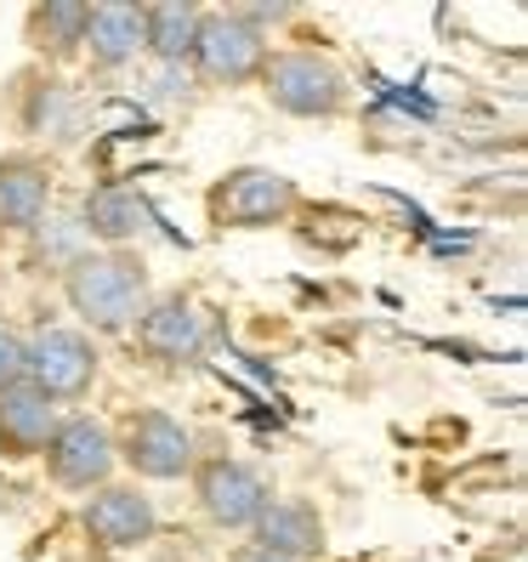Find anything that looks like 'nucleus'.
<instances>
[{"instance_id": "obj_1", "label": "nucleus", "mask_w": 528, "mask_h": 562, "mask_svg": "<svg viewBox=\"0 0 528 562\" xmlns=\"http://www.w3.org/2000/svg\"><path fill=\"white\" fill-rule=\"evenodd\" d=\"M63 295L80 313L86 329L97 336H120L143 318V307L154 302L148 284V261L131 250H80L69 268H63Z\"/></svg>"}, {"instance_id": "obj_2", "label": "nucleus", "mask_w": 528, "mask_h": 562, "mask_svg": "<svg viewBox=\"0 0 528 562\" xmlns=\"http://www.w3.org/2000/svg\"><path fill=\"white\" fill-rule=\"evenodd\" d=\"M256 80L261 97L290 120H341L352 109V75L329 52H307V46L268 52Z\"/></svg>"}, {"instance_id": "obj_3", "label": "nucleus", "mask_w": 528, "mask_h": 562, "mask_svg": "<svg viewBox=\"0 0 528 562\" xmlns=\"http://www.w3.org/2000/svg\"><path fill=\"white\" fill-rule=\"evenodd\" d=\"M295 211H302V188H295L284 171H268V165H239L211 182L205 193V216L222 234H256V227H284Z\"/></svg>"}, {"instance_id": "obj_4", "label": "nucleus", "mask_w": 528, "mask_h": 562, "mask_svg": "<svg viewBox=\"0 0 528 562\" xmlns=\"http://www.w3.org/2000/svg\"><path fill=\"white\" fill-rule=\"evenodd\" d=\"M268 35L245 12H200V35H193L188 63L200 69L205 86H250L268 63Z\"/></svg>"}, {"instance_id": "obj_5", "label": "nucleus", "mask_w": 528, "mask_h": 562, "mask_svg": "<svg viewBox=\"0 0 528 562\" xmlns=\"http://www.w3.org/2000/svg\"><path fill=\"white\" fill-rule=\"evenodd\" d=\"M114 460H125V467L148 483H177V477L193 472V432L165 409H131L120 420Z\"/></svg>"}, {"instance_id": "obj_6", "label": "nucleus", "mask_w": 528, "mask_h": 562, "mask_svg": "<svg viewBox=\"0 0 528 562\" xmlns=\"http://www.w3.org/2000/svg\"><path fill=\"white\" fill-rule=\"evenodd\" d=\"M114 432L103 420H91V415H63L57 420V432L46 443V472L57 488H69V494H91V488H103L114 477Z\"/></svg>"}, {"instance_id": "obj_7", "label": "nucleus", "mask_w": 528, "mask_h": 562, "mask_svg": "<svg viewBox=\"0 0 528 562\" xmlns=\"http://www.w3.org/2000/svg\"><path fill=\"white\" fill-rule=\"evenodd\" d=\"M103 358H97L86 329H63V324H46L41 336H29V386H41L52 404L63 398H86Z\"/></svg>"}, {"instance_id": "obj_8", "label": "nucleus", "mask_w": 528, "mask_h": 562, "mask_svg": "<svg viewBox=\"0 0 528 562\" xmlns=\"http://www.w3.org/2000/svg\"><path fill=\"white\" fill-rule=\"evenodd\" d=\"M193 501L200 512L216 522V528H250L261 517V506L273 501L268 477H261L250 460H234V454H216L193 472Z\"/></svg>"}, {"instance_id": "obj_9", "label": "nucleus", "mask_w": 528, "mask_h": 562, "mask_svg": "<svg viewBox=\"0 0 528 562\" xmlns=\"http://www.w3.org/2000/svg\"><path fill=\"white\" fill-rule=\"evenodd\" d=\"M80 528L109 551H143L154 540V528H159V512L137 483H103L80 506Z\"/></svg>"}, {"instance_id": "obj_10", "label": "nucleus", "mask_w": 528, "mask_h": 562, "mask_svg": "<svg viewBox=\"0 0 528 562\" xmlns=\"http://www.w3.org/2000/svg\"><path fill=\"white\" fill-rule=\"evenodd\" d=\"M137 329V341L154 363H171V370H182V363H193L205 352V313L193 295H159V302L143 307V318L131 324Z\"/></svg>"}, {"instance_id": "obj_11", "label": "nucleus", "mask_w": 528, "mask_h": 562, "mask_svg": "<svg viewBox=\"0 0 528 562\" xmlns=\"http://www.w3.org/2000/svg\"><path fill=\"white\" fill-rule=\"evenodd\" d=\"M250 546L273 551L284 562H313L329 546V528H324L313 501H302V494H279V501H268L261 517L250 522Z\"/></svg>"}, {"instance_id": "obj_12", "label": "nucleus", "mask_w": 528, "mask_h": 562, "mask_svg": "<svg viewBox=\"0 0 528 562\" xmlns=\"http://www.w3.org/2000/svg\"><path fill=\"white\" fill-rule=\"evenodd\" d=\"M52 211V165L41 154H0V239L35 234Z\"/></svg>"}, {"instance_id": "obj_13", "label": "nucleus", "mask_w": 528, "mask_h": 562, "mask_svg": "<svg viewBox=\"0 0 528 562\" xmlns=\"http://www.w3.org/2000/svg\"><path fill=\"white\" fill-rule=\"evenodd\" d=\"M57 404L46 398L41 386H12L0 392V460H35L46 454L52 432H57Z\"/></svg>"}, {"instance_id": "obj_14", "label": "nucleus", "mask_w": 528, "mask_h": 562, "mask_svg": "<svg viewBox=\"0 0 528 562\" xmlns=\"http://www.w3.org/2000/svg\"><path fill=\"white\" fill-rule=\"evenodd\" d=\"M80 234L86 239H103L109 250H125L131 239L148 234V200H143L137 188H125V182L91 188L86 205H80Z\"/></svg>"}, {"instance_id": "obj_15", "label": "nucleus", "mask_w": 528, "mask_h": 562, "mask_svg": "<svg viewBox=\"0 0 528 562\" xmlns=\"http://www.w3.org/2000/svg\"><path fill=\"white\" fill-rule=\"evenodd\" d=\"M86 23H91V7H86V0H52V7H29L23 41L35 46L41 57L63 63V57L86 52Z\"/></svg>"}, {"instance_id": "obj_16", "label": "nucleus", "mask_w": 528, "mask_h": 562, "mask_svg": "<svg viewBox=\"0 0 528 562\" xmlns=\"http://www.w3.org/2000/svg\"><path fill=\"white\" fill-rule=\"evenodd\" d=\"M86 52L97 69H125L143 52V7H91Z\"/></svg>"}, {"instance_id": "obj_17", "label": "nucleus", "mask_w": 528, "mask_h": 562, "mask_svg": "<svg viewBox=\"0 0 528 562\" xmlns=\"http://www.w3.org/2000/svg\"><path fill=\"white\" fill-rule=\"evenodd\" d=\"M193 35H200V7H182V0L143 7V52H154L159 63H188Z\"/></svg>"}, {"instance_id": "obj_18", "label": "nucleus", "mask_w": 528, "mask_h": 562, "mask_svg": "<svg viewBox=\"0 0 528 562\" xmlns=\"http://www.w3.org/2000/svg\"><path fill=\"white\" fill-rule=\"evenodd\" d=\"M29 375V336H18L12 324H0V392L23 386Z\"/></svg>"}, {"instance_id": "obj_19", "label": "nucleus", "mask_w": 528, "mask_h": 562, "mask_svg": "<svg viewBox=\"0 0 528 562\" xmlns=\"http://www.w3.org/2000/svg\"><path fill=\"white\" fill-rule=\"evenodd\" d=\"M227 562H284V557H273V551H261V546H250V540H245V546H239L234 557H227Z\"/></svg>"}]
</instances>
